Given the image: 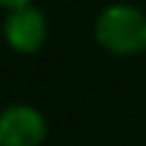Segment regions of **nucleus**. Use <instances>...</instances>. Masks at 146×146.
Returning <instances> with one entry per match:
<instances>
[{
    "instance_id": "obj_1",
    "label": "nucleus",
    "mask_w": 146,
    "mask_h": 146,
    "mask_svg": "<svg viewBox=\"0 0 146 146\" xmlns=\"http://www.w3.org/2000/svg\"><path fill=\"white\" fill-rule=\"evenodd\" d=\"M95 40L115 57H135L146 52V12L132 3H112L95 20Z\"/></svg>"
},
{
    "instance_id": "obj_2",
    "label": "nucleus",
    "mask_w": 146,
    "mask_h": 146,
    "mask_svg": "<svg viewBox=\"0 0 146 146\" xmlns=\"http://www.w3.org/2000/svg\"><path fill=\"white\" fill-rule=\"evenodd\" d=\"M46 37H49V20L35 3L6 12V17H3V40L9 43L12 52L35 54V52H40L46 46Z\"/></svg>"
},
{
    "instance_id": "obj_3",
    "label": "nucleus",
    "mask_w": 146,
    "mask_h": 146,
    "mask_svg": "<svg viewBox=\"0 0 146 146\" xmlns=\"http://www.w3.org/2000/svg\"><path fill=\"white\" fill-rule=\"evenodd\" d=\"M46 132V117L32 103H12L0 112V146H40Z\"/></svg>"
},
{
    "instance_id": "obj_4",
    "label": "nucleus",
    "mask_w": 146,
    "mask_h": 146,
    "mask_svg": "<svg viewBox=\"0 0 146 146\" xmlns=\"http://www.w3.org/2000/svg\"><path fill=\"white\" fill-rule=\"evenodd\" d=\"M29 3H35V0H0V9H20V6H29Z\"/></svg>"
}]
</instances>
